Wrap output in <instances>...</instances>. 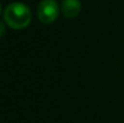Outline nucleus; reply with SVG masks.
Instances as JSON below:
<instances>
[{
	"label": "nucleus",
	"instance_id": "nucleus-5",
	"mask_svg": "<svg viewBox=\"0 0 124 123\" xmlns=\"http://www.w3.org/2000/svg\"><path fill=\"white\" fill-rule=\"evenodd\" d=\"M0 12H1V4H0Z\"/></svg>",
	"mask_w": 124,
	"mask_h": 123
},
{
	"label": "nucleus",
	"instance_id": "nucleus-1",
	"mask_svg": "<svg viewBox=\"0 0 124 123\" xmlns=\"http://www.w3.org/2000/svg\"><path fill=\"white\" fill-rule=\"evenodd\" d=\"M3 19L8 26L13 30H23L27 27L32 20L31 10L25 3L12 2L3 12Z\"/></svg>",
	"mask_w": 124,
	"mask_h": 123
},
{
	"label": "nucleus",
	"instance_id": "nucleus-4",
	"mask_svg": "<svg viewBox=\"0 0 124 123\" xmlns=\"http://www.w3.org/2000/svg\"><path fill=\"white\" fill-rule=\"evenodd\" d=\"M4 32H6V26H4L3 24L0 22V37L4 34Z\"/></svg>",
	"mask_w": 124,
	"mask_h": 123
},
{
	"label": "nucleus",
	"instance_id": "nucleus-3",
	"mask_svg": "<svg viewBox=\"0 0 124 123\" xmlns=\"http://www.w3.org/2000/svg\"><path fill=\"white\" fill-rule=\"evenodd\" d=\"M61 9L64 16L73 19L81 12L82 4L79 0H63L61 3Z\"/></svg>",
	"mask_w": 124,
	"mask_h": 123
},
{
	"label": "nucleus",
	"instance_id": "nucleus-2",
	"mask_svg": "<svg viewBox=\"0 0 124 123\" xmlns=\"http://www.w3.org/2000/svg\"><path fill=\"white\" fill-rule=\"evenodd\" d=\"M59 15V6L56 0H43L37 7V16L44 24H50Z\"/></svg>",
	"mask_w": 124,
	"mask_h": 123
}]
</instances>
